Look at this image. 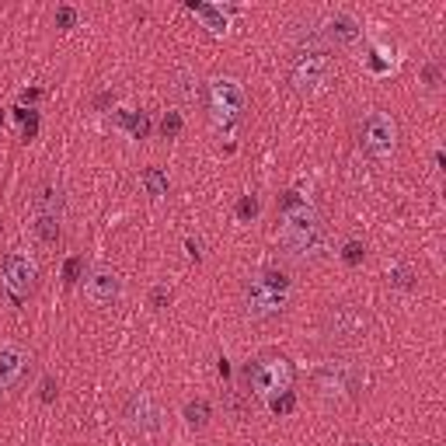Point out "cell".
I'll return each mask as SVG.
<instances>
[{
  "label": "cell",
  "instance_id": "cell-1",
  "mask_svg": "<svg viewBox=\"0 0 446 446\" xmlns=\"http://www.w3.org/2000/svg\"><path fill=\"white\" fill-rule=\"evenodd\" d=\"M289 296H293V279L279 268H265L244 286V317L272 321L289 307Z\"/></svg>",
  "mask_w": 446,
  "mask_h": 446
},
{
  "label": "cell",
  "instance_id": "cell-2",
  "mask_svg": "<svg viewBox=\"0 0 446 446\" xmlns=\"http://www.w3.org/2000/svg\"><path fill=\"white\" fill-rule=\"evenodd\" d=\"M328 77H332L328 46H324L314 32H307V39H300L296 49H293L289 81H293V88L300 91V94H314V91H321L328 84Z\"/></svg>",
  "mask_w": 446,
  "mask_h": 446
},
{
  "label": "cell",
  "instance_id": "cell-3",
  "mask_svg": "<svg viewBox=\"0 0 446 446\" xmlns=\"http://www.w3.org/2000/svg\"><path fill=\"white\" fill-rule=\"evenodd\" d=\"M241 115H244V88H241L234 77L213 81V84H209V119H213L223 133H230V129L241 122Z\"/></svg>",
  "mask_w": 446,
  "mask_h": 446
},
{
  "label": "cell",
  "instance_id": "cell-4",
  "mask_svg": "<svg viewBox=\"0 0 446 446\" xmlns=\"http://www.w3.org/2000/svg\"><path fill=\"white\" fill-rule=\"evenodd\" d=\"M248 383L255 394L262 398H275L282 391H289L293 383V366L286 356H262L255 362H248Z\"/></svg>",
  "mask_w": 446,
  "mask_h": 446
},
{
  "label": "cell",
  "instance_id": "cell-5",
  "mask_svg": "<svg viewBox=\"0 0 446 446\" xmlns=\"http://www.w3.org/2000/svg\"><path fill=\"white\" fill-rule=\"evenodd\" d=\"M359 387V369L346 359H332L317 369V394L324 401H346Z\"/></svg>",
  "mask_w": 446,
  "mask_h": 446
},
{
  "label": "cell",
  "instance_id": "cell-6",
  "mask_svg": "<svg viewBox=\"0 0 446 446\" xmlns=\"http://www.w3.org/2000/svg\"><path fill=\"white\" fill-rule=\"evenodd\" d=\"M282 248L289 258L296 262H314L328 251V230L324 223H307V227H293V230H282Z\"/></svg>",
  "mask_w": 446,
  "mask_h": 446
},
{
  "label": "cell",
  "instance_id": "cell-7",
  "mask_svg": "<svg viewBox=\"0 0 446 446\" xmlns=\"http://www.w3.org/2000/svg\"><path fill=\"white\" fill-rule=\"evenodd\" d=\"M359 143H362V150L373 154V157H391L394 147H398V126H394V119L383 115V112H369V115L362 119Z\"/></svg>",
  "mask_w": 446,
  "mask_h": 446
},
{
  "label": "cell",
  "instance_id": "cell-8",
  "mask_svg": "<svg viewBox=\"0 0 446 446\" xmlns=\"http://www.w3.org/2000/svg\"><path fill=\"white\" fill-rule=\"evenodd\" d=\"M0 282L14 296V303H21L35 289V282H39V265L28 255H7L0 262Z\"/></svg>",
  "mask_w": 446,
  "mask_h": 446
},
{
  "label": "cell",
  "instance_id": "cell-9",
  "mask_svg": "<svg viewBox=\"0 0 446 446\" xmlns=\"http://www.w3.org/2000/svg\"><path fill=\"white\" fill-rule=\"evenodd\" d=\"M122 419H126V426L133 429V433H140V436H147V433H157L161 429V408L154 405V398L150 394H133L126 405H122Z\"/></svg>",
  "mask_w": 446,
  "mask_h": 446
},
{
  "label": "cell",
  "instance_id": "cell-10",
  "mask_svg": "<svg viewBox=\"0 0 446 446\" xmlns=\"http://www.w3.org/2000/svg\"><path fill=\"white\" fill-rule=\"evenodd\" d=\"M122 293V282L112 268H94L88 279H84V296H88L94 307H112Z\"/></svg>",
  "mask_w": 446,
  "mask_h": 446
},
{
  "label": "cell",
  "instance_id": "cell-11",
  "mask_svg": "<svg viewBox=\"0 0 446 446\" xmlns=\"http://www.w3.org/2000/svg\"><path fill=\"white\" fill-rule=\"evenodd\" d=\"M28 369V353L18 346H0V398L21 380V373Z\"/></svg>",
  "mask_w": 446,
  "mask_h": 446
},
{
  "label": "cell",
  "instance_id": "cell-12",
  "mask_svg": "<svg viewBox=\"0 0 446 446\" xmlns=\"http://www.w3.org/2000/svg\"><path fill=\"white\" fill-rule=\"evenodd\" d=\"M362 328H366V321L359 317L353 307H339V310L328 317L332 339H356V335H362Z\"/></svg>",
  "mask_w": 446,
  "mask_h": 446
},
{
  "label": "cell",
  "instance_id": "cell-13",
  "mask_svg": "<svg viewBox=\"0 0 446 446\" xmlns=\"http://www.w3.org/2000/svg\"><path fill=\"white\" fill-rule=\"evenodd\" d=\"M359 35H362V28L353 14H332L328 18V39L335 46H356Z\"/></svg>",
  "mask_w": 446,
  "mask_h": 446
},
{
  "label": "cell",
  "instance_id": "cell-14",
  "mask_svg": "<svg viewBox=\"0 0 446 446\" xmlns=\"http://www.w3.org/2000/svg\"><path fill=\"white\" fill-rule=\"evenodd\" d=\"M188 11H195V14L206 21V28H209V32H216V35H220V32H227V25H230V21H227V14H223V7H213V4H199V0H188Z\"/></svg>",
  "mask_w": 446,
  "mask_h": 446
},
{
  "label": "cell",
  "instance_id": "cell-15",
  "mask_svg": "<svg viewBox=\"0 0 446 446\" xmlns=\"http://www.w3.org/2000/svg\"><path fill=\"white\" fill-rule=\"evenodd\" d=\"M60 206H63V192L56 185H42L35 195V213L39 216H60Z\"/></svg>",
  "mask_w": 446,
  "mask_h": 446
},
{
  "label": "cell",
  "instance_id": "cell-16",
  "mask_svg": "<svg viewBox=\"0 0 446 446\" xmlns=\"http://www.w3.org/2000/svg\"><path fill=\"white\" fill-rule=\"evenodd\" d=\"M209 419H213L209 401L195 398V401H188V405H185V422H188L192 429H206V426H209Z\"/></svg>",
  "mask_w": 446,
  "mask_h": 446
},
{
  "label": "cell",
  "instance_id": "cell-17",
  "mask_svg": "<svg viewBox=\"0 0 446 446\" xmlns=\"http://www.w3.org/2000/svg\"><path fill=\"white\" fill-rule=\"evenodd\" d=\"M140 181H143V188H147L150 199H164V195H168V175H164L161 168H147V171L140 175Z\"/></svg>",
  "mask_w": 446,
  "mask_h": 446
},
{
  "label": "cell",
  "instance_id": "cell-18",
  "mask_svg": "<svg viewBox=\"0 0 446 446\" xmlns=\"http://www.w3.org/2000/svg\"><path fill=\"white\" fill-rule=\"evenodd\" d=\"M115 126L133 129V136H136V140H147V133H150V122H147V115H143V112H119V115H115Z\"/></svg>",
  "mask_w": 446,
  "mask_h": 446
},
{
  "label": "cell",
  "instance_id": "cell-19",
  "mask_svg": "<svg viewBox=\"0 0 446 446\" xmlns=\"http://www.w3.org/2000/svg\"><path fill=\"white\" fill-rule=\"evenodd\" d=\"M35 234H39V241L56 244L60 241V216H35Z\"/></svg>",
  "mask_w": 446,
  "mask_h": 446
},
{
  "label": "cell",
  "instance_id": "cell-20",
  "mask_svg": "<svg viewBox=\"0 0 446 446\" xmlns=\"http://www.w3.org/2000/svg\"><path fill=\"white\" fill-rule=\"evenodd\" d=\"M175 94H178L185 105L199 101V81H195V77H188V74H181L178 81H175Z\"/></svg>",
  "mask_w": 446,
  "mask_h": 446
},
{
  "label": "cell",
  "instance_id": "cell-21",
  "mask_svg": "<svg viewBox=\"0 0 446 446\" xmlns=\"http://www.w3.org/2000/svg\"><path fill=\"white\" fill-rule=\"evenodd\" d=\"M268 408H272L275 415H289V412L296 408V394H293V391H282V394L268 398Z\"/></svg>",
  "mask_w": 446,
  "mask_h": 446
},
{
  "label": "cell",
  "instance_id": "cell-22",
  "mask_svg": "<svg viewBox=\"0 0 446 446\" xmlns=\"http://www.w3.org/2000/svg\"><path fill=\"white\" fill-rule=\"evenodd\" d=\"M181 126H185V122H181L178 112H168V115L161 119V136H164V140H175L181 133Z\"/></svg>",
  "mask_w": 446,
  "mask_h": 446
},
{
  "label": "cell",
  "instance_id": "cell-23",
  "mask_svg": "<svg viewBox=\"0 0 446 446\" xmlns=\"http://www.w3.org/2000/svg\"><path fill=\"white\" fill-rule=\"evenodd\" d=\"M237 216H241V220H255V216H258V199H255V195H244V199L237 202Z\"/></svg>",
  "mask_w": 446,
  "mask_h": 446
},
{
  "label": "cell",
  "instance_id": "cell-24",
  "mask_svg": "<svg viewBox=\"0 0 446 446\" xmlns=\"http://www.w3.org/2000/svg\"><path fill=\"white\" fill-rule=\"evenodd\" d=\"M387 279H391V286H398V289H412V286H415V275H412L408 268H394Z\"/></svg>",
  "mask_w": 446,
  "mask_h": 446
},
{
  "label": "cell",
  "instance_id": "cell-25",
  "mask_svg": "<svg viewBox=\"0 0 446 446\" xmlns=\"http://www.w3.org/2000/svg\"><path fill=\"white\" fill-rule=\"evenodd\" d=\"M362 255H366V248H362L359 241H349V244L342 248V258H346L349 265H359V262H362Z\"/></svg>",
  "mask_w": 446,
  "mask_h": 446
},
{
  "label": "cell",
  "instance_id": "cell-26",
  "mask_svg": "<svg viewBox=\"0 0 446 446\" xmlns=\"http://www.w3.org/2000/svg\"><path fill=\"white\" fill-rule=\"evenodd\" d=\"M77 25V11L74 7H60L56 11V28H74Z\"/></svg>",
  "mask_w": 446,
  "mask_h": 446
},
{
  "label": "cell",
  "instance_id": "cell-27",
  "mask_svg": "<svg viewBox=\"0 0 446 446\" xmlns=\"http://www.w3.org/2000/svg\"><path fill=\"white\" fill-rule=\"evenodd\" d=\"M81 268H84L81 258H67V265H63V279H67V282H77V279H81Z\"/></svg>",
  "mask_w": 446,
  "mask_h": 446
},
{
  "label": "cell",
  "instance_id": "cell-28",
  "mask_svg": "<svg viewBox=\"0 0 446 446\" xmlns=\"http://www.w3.org/2000/svg\"><path fill=\"white\" fill-rule=\"evenodd\" d=\"M35 133H39V112H32V108H28V119H25V129H21V136H25V140H32Z\"/></svg>",
  "mask_w": 446,
  "mask_h": 446
},
{
  "label": "cell",
  "instance_id": "cell-29",
  "mask_svg": "<svg viewBox=\"0 0 446 446\" xmlns=\"http://www.w3.org/2000/svg\"><path fill=\"white\" fill-rule=\"evenodd\" d=\"M168 303H171V293H168L164 286H157V289L150 293V307H157V310H161V307H168Z\"/></svg>",
  "mask_w": 446,
  "mask_h": 446
},
{
  "label": "cell",
  "instance_id": "cell-30",
  "mask_svg": "<svg viewBox=\"0 0 446 446\" xmlns=\"http://www.w3.org/2000/svg\"><path fill=\"white\" fill-rule=\"evenodd\" d=\"M53 398H56V380L46 376V380H42V401H53Z\"/></svg>",
  "mask_w": 446,
  "mask_h": 446
},
{
  "label": "cell",
  "instance_id": "cell-31",
  "mask_svg": "<svg viewBox=\"0 0 446 446\" xmlns=\"http://www.w3.org/2000/svg\"><path fill=\"white\" fill-rule=\"evenodd\" d=\"M426 84H429V88H436V84H440V67H436V63H429V67H426Z\"/></svg>",
  "mask_w": 446,
  "mask_h": 446
},
{
  "label": "cell",
  "instance_id": "cell-32",
  "mask_svg": "<svg viewBox=\"0 0 446 446\" xmlns=\"http://www.w3.org/2000/svg\"><path fill=\"white\" fill-rule=\"evenodd\" d=\"M39 98H42V91H39V88L21 91V101H25V105H32V101H39Z\"/></svg>",
  "mask_w": 446,
  "mask_h": 446
},
{
  "label": "cell",
  "instance_id": "cell-33",
  "mask_svg": "<svg viewBox=\"0 0 446 446\" xmlns=\"http://www.w3.org/2000/svg\"><path fill=\"white\" fill-rule=\"evenodd\" d=\"M108 101H112V94H108V91H105V94H98V98H94V108H105V105H108Z\"/></svg>",
  "mask_w": 446,
  "mask_h": 446
},
{
  "label": "cell",
  "instance_id": "cell-34",
  "mask_svg": "<svg viewBox=\"0 0 446 446\" xmlns=\"http://www.w3.org/2000/svg\"><path fill=\"white\" fill-rule=\"evenodd\" d=\"M0 126H4V112H0Z\"/></svg>",
  "mask_w": 446,
  "mask_h": 446
}]
</instances>
